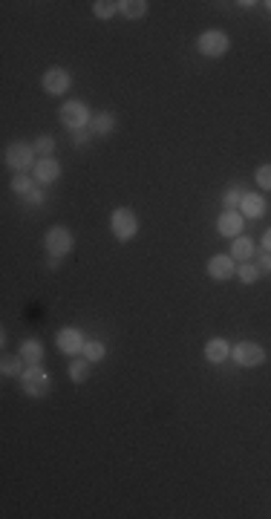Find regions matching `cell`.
Wrapping results in <instances>:
<instances>
[{"instance_id": "1", "label": "cell", "mask_w": 271, "mask_h": 519, "mask_svg": "<svg viewBox=\"0 0 271 519\" xmlns=\"http://www.w3.org/2000/svg\"><path fill=\"white\" fill-rule=\"evenodd\" d=\"M110 231L113 237H116L119 243H130L139 237V217L133 208H127V205H119V208H113L110 211Z\"/></svg>"}, {"instance_id": "2", "label": "cell", "mask_w": 271, "mask_h": 519, "mask_svg": "<svg viewBox=\"0 0 271 519\" xmlns=\"http://www.w3.org/2000/svg\"><path fill=\"white\" fill-rule=\"evenodd\" d=\"M38 153H35V145H30V142H12L6 150H3V162H6V167L12 173H30L32 167H35V159Z\"/></svg>"}, {"instance_id": "3", "label": "cell", "mask_w": 271, "mask_h": 519, "mask_svg": "<svg viewBox=\"0 0 271 519\" xmlns=\"http://www.w3.org/2000/svg\"><path fill=\"white\" fill-rule=\"evenodd\" d=\"M18 381H21V389L30 398H47L49 389H52V375L44 370V363H40V367H26Z\"/></svg>"}, {"instance_id": "4", "label": "cell", "mask_w": 271, "mask_h": 519, "mask_svg": "<svg viewBox=\"0 0 271 519\" xmlns=\"http://www.w3.org/2000/svg\"><path fill=\"white\" fill-rule=\"evenodd\" d=\"M93 110L84 104V101H64L61 107H58V119H61V124L69 130V133H75V130H84V128H90V121H93Z\"/></svg>"}, {"instance_id": "5", "label": "cell", "mask_w": 271, "mask_h": 519, "mask_svg": "<svg viewBox=\"0 0 271 519\" xmlns=\"http://www.w3.org/2000/svg\"><path fill=\"white\" fill-rule=\"evenodd\" d=\"M44 248L49 257H69L75 248V237L67 226H52L47 234H44Z\"/></svg>"}, {"instance_id": "6", "label": "cell", "mask_w": 271, "mask_h": 519, "mask_svg": "<svg viewBox=\"0 0 271 519\" xmlns=\"http://www.w3.org/2000/svg\"><path fill=\"white\" fill-rule=\"evenodd\" d=\"M228 49H231V38L222 29H205L196 38V52L205 55V58H222Z\"/></svg>"}, {"instance_id": "7", "label": "cell", "mask_w": 271, "mask_h": 519, "mask_svg": "<svg viewBox=\"0 0 271 519\" xmlns=\"http://www.w3.org/2000/svg\"><path fill=\"white\" fill-rule=\"evenodd\" d=\"M231 361L242 370H254V367H263L266 363V349L254 341H239L231 346Z\"/></svg>"}, {"instance_id": "8", "label": "cell", "mask_w": 271, "mask_h": 519, "mask_svg": "<svg viewBox=\"0 0 271 519\" xmlns=\"http://www.w3.org/2000/svg\"><path fill=\"white\" fill-rule=\"evenodd\" d=\"M40 87H44L47 95H64L73 87V73L64 67H49L44 75H40Z\"/></svg>"}, {"instance_id": "9", "label": "cell", "mask_w": 271, "mask_h": 519, "mask_svg": "<svg viewBox=\"0 0 271 519\" xmlns=\"http://www.w3.org/2000/svg\"><path fill=\"white\" fill-rule=\"evenodd\" d=\"M55 346H58V352L69 355V358H78L84 352V346H87V338H84V332L75 329V326H64L55 335Z\"/></svg>"}, {"instance_id": "10", "label": "cell", "mask_w": 271, "mask_h": 519, "mask_svg": "<svg viewBox=\"0 0 271 519\" xmlns=\"http://www.w3.org/2000/svg\"><path fill=\"white\" fill-rule=\"evenodd\" d=\"M205 271L211 280H217V283H228L231 277H237V260L231 254H213L205 265Z\"/></svg>"}, {"instance_id": "11", "label": "cell", "mask_w": 271, "mask_h": 519, "mask_svg": "<svg viewBox=\"0 0 271 519\" xmlns=\"http://www.w3.org/2000/svg\"><path fill=\"white\" fill-rule=\"evenodd\" d=\"M32 176H35V182H38L40 188H44V185H55V182L61 179V165H58V159H55V156L38 159L35 167H32Z\"/></svg>"}, {"instance_id": "12", "label": "cell", "mask_w": 271, "mask_h": 519, "mask_svg": "<svg viewBox=\"0 0 271 519\" xmlns=\"http://www.w3.org/2000/svg\"><path fill=\"white\" fill-rule=\"evenodd\" d=\"M242 228H246V217H242L239 211H222L217 217V234L220 237H228V240H234V237L242 234Z\"/></svg>"}, {"instance_id": "13", "label": "cell", "mask_w": 271, "mask_h": 519, "mask_svg": "<svg viewBox=\"0 0 271 519\" xmlns=\"http://www.w3.org/2000/svg\"><path fill=\"white\" fill-rule=\"evenodd\" d=\"M266 211H268L266 196H263V193H248V191H246V196H242V202H239V214L248 217V219H260Z\"/></svg>"}, {"instance_id": "14", "label": "cell", "mask_w": 271, "mask_h": 519, "mask_svg": "<svg viewBox=\"0 0 271 519\" xmlns=\"http://www.w3.org/2000/svg\"><path fill=\"white\" fill-rule=\"evenodd\" d=\"M202 355L208 363H225L228 358H231V343H228L225 338H211L202 349Z\"/></svg>"}, {"instance_id": "15", "label": "cell", "mask_w": 271, "mask_h": 519, "mask_svg": "<svg viewBox=\"0 0 271 519\" xmlns=\"http://www.w3.org/2000/svg\"><path fill=\"white\" fill-rule=\"evenodd\" d=\"M18 355L26 361V367H40L47 352H44V343H40L38 338H26L21 343V349H18Z\"/></svg>"}, {"instance_id": "16", "label": "cell", "mask_w": 271, "mask_h": 519, "mask_svg": "<svg viewBox=\"0 0 271 519\" xmlns=\"http://www.w3.org/2000/svg\"><path fill=\"white\" fill-rule=\"evenodd\" d=\"M228 254H231L237 263H251L254 260V254H257V245H254V240L251 237H234L231 240V251H228Z\"/></svg>"}, {"instance_id": "17", "label": "cell", "mask_w": 271, "mask_h": 519, "mask_svg": "<svg viewBox=\"0 0 271 519\" xmlns=\"http://www.w3.org/2000/svg\"><path fill=\"white\" fill-rule=\"evenodd\" d=\"M67 375H69V381H73V384H87V381H90V375H93V363H90L87 358H84V355H78V358L69 361Z\"/></svg>"}, {"instance_id": "18", "label": "cell", "mask_w": 271, "mask_h": 519, "mask_svg": "<svg viewBox=\"0 0 271 519\" xmlns=\"http://www.w3.org/2000/svg\"><path fill=\"white\" fill-rule=\"evenodd\" d=\"M90 130L95 136H110L113 130H116V113H110V110H98V113L93 116V121H90Z\"/></svg>"}, {"instance_id": "19", "label": "cell", "mask_w": 271, "mask_h": 519, "mask_svg": "<svg viewBox=\"0 0 271 519\" xmlns=\"http://www.w3.org/2000/svg\"><path fill=\"white\" fill-rule=\"evenodd\" d=\"M119 15L127 21H139L148 15V0H119Z\"/></svg>"}, {"instance_id": "20", "label": "cell", "mask_w": 271, "mask_h": 519, "mask_svg": "<svg viewBox=\"0 0 271 519\" xmlns=\"http://www.w3.org/2000/svg\"><path fill=\"white\" fill-rule=\"evenodd\" d=\"M26 370V361L21 355H3V361H0V375L3 378H21Z\"/></svg>"}, {"instance_id": "21", "label": "cell", "mask_w": 271, "mask_h": 519, "mask_svg": "<svg viewBox=\"0 0 271 519\" xmlns=\"http://www.w3.org/2000/svg\"><path fill=\"white\" fill-rule=\"evenodd\" d=\"M9 188L15 191V196H21V200H23L26 193H32L38 188V182H35L32 173H15V176H12V185Z\"/></svg>"}, {"instance_id": "22", "label": "cell", "mask_w": 271, "mask_h": 519, "mask_svg": "<svg viewBox=\"0 0 271 519\" xmlns=\"http://www.w3.org/2000/svg\"><path fill=\"white\" fill-rule=\"evenodd\" d=\"M93 15L98 21H110L113 15H119V0H95V3H93Z\"/></svg>"}, {"instance_id": "23", "label": "cell", "mask_w": 271, "mask_h": 519, "mask_svg": "<svg viewBox=\"0 0 271 519\" xmlns=\"http://www.w3.org/2000/svg\"><path fill=\"white\" fill-rule=\"evenodd\" d=\"M237 277H239L246 286H254L257 280L263 277V271L257 269V263H237Z\"/></svg>"}, {"instance_id": "24", "label": "cell", "mask_w": 271, "mask_h": 519, "mask_svg": "<svg viewBox=\"0 0 271 519\" xmlns=\"http://www.w3.org/2000/svg\"><path fill=\"white\" fill-rule=\"evenodd\" d=\"M81 355L87 358L90 363H102L107 358V346H104V341H87V346H84Z\"/></svg>"}, {"instance_id": "25", "label": "cell", "mask_w": 271, "mask_h": 519, "mask_svg": "<svg viewBox=\"0 0 271 519\" xmlns=\"http://www.w3.org/2000/svg\"><path fill=\"white\" fill-rule=\"evenodd\" d=\"M242 196H246V191H242L239 185H231V188H228V191L222 193V205H225V211H239Z\"/></svg>"}, {"instance_id": "26", "label": "cell", "mask_w": 271, "mask_h": 519, "mask_svg": "<svg viewBox=\"0 0 271 519\" xmlns=\"http://www.w3.org/2000/svg\"><path fill=\"white\" fill-rule=\"evenodd\" d=\"M35 153H38V156L40 159H44V156H52V153H55V138L49 136V133H44V136H38L35 138Z\"/></svg>"}, {"instance_id": "27", "label": "cell", "mask_w": 271, "mask_h": 519, "mask_svg": "<svg viewBox=\"0 0 271 519\" xmlns=\"http://www.w3.org/2000/svg\"><path fill=\"white\" fill-rule=\"evenodd\" d=\"M254 182H257V188H260V191H271V162H266V165L257 167Z\"/></svg>"}, {"instance_id": "28", "label": "cell", "mask_w": 271, "mask_h": 519, "mask_svg": "<svg viewBox=\"0 0 271 519\" xmlns=\"http://www.w3.org/2000/svg\"><path fill=\"white\" fill-rule=\"evenodd\" d=\"M93 136H95V133H93L90 128L69 133V138H73V145H75V147H90V145H93Z\"/></svg>"}, {"instance_id": "29", "label": "cell", "mask_w": 271, "mask_h": 519, "mask_svg": "<svg viewBox=\"0 0 271 519\" xmlns=\"http://www.w3.org/2000/svg\"><path fill=\"white\" fill-rule=\"evenodd\" d=\"M23 202H26V208H40V205L47 202V191H40V185H38L32 193L23 196Z\"/></svg>"}, {"instance_id": "30", "label": "cell", "mask_w": 271, "mask_h": 519, "mask_svg": "<svg viewBox=\"0 0 271 519\" xmlns=\"http://www.w3.org/2000/svg\"><path fill=\"white\" fill-rule=\"evenodd\" d=\"M257 269H260L263 274H271V254L268 251H263V254L257 257Z\"/></svg>"}, {"instance_id": "31", "label": "cell", "mask_w": 271, "mask_h": 519, "mask_svg": "<svg viewBox=\"0 0 271 519\" xmlns=\"http://www.w3.org/2000/svg\"><path fill=\"white\" fill-rule=\"evenodd\" d=\"M260 248H263V251H268V254H271V228H266V234L260 237Z\"/></svg>"}, {"instance_id": "32", "label": "cell", "mask_w": 271, "mask_h": 519, "mask_svg": "<svg viewBox=\"0 0 271 519\" xmlns=\"http://www.w3.org/2000/svg\"><path fill=\"white\" fill-rule=\"evenodd\" d=\"M47 265H49V269H58V265H61V257H47Z\"/></svg>"}, {"instance_id": "33", "label": "cell", "mask_w": 271, "mask_h": 519, "mask_svg": "<svg viewBox=\"0 0 271 519\" xmlns=\"http://www.w3.org/2000/svg\"><path fill=\"white\" fill-rule=\"evenodd\" d=\"M237 6H242V9H254L257 3H254V0H239V3Z\"/></svg>"}, {"instance_id": "34", "label": "cell", "mask_w": 271, "mask_h": 519, "mask_svg": "<svg viewBox=\"0 0 271 519\" xmlns=\"http://www.w3.org/2000/svg\"><path fill=\"white\" fill-rule=\"evenodd\" d=\"M6 343H9V335H6V329H3V332H0V346L6 349Z\"/></svg>"}, {"instance_id": "35", "label": "cell", "mask_w": 271, "mask_h": 519, "mask_svg": "<svg viewBox=\"0 0 271 519\" xmlns=\"http://www.w3.org/2000/svg\"><path fill=\"white\" fill-rule=\"evenodd\" d=\"M266 9H268V12H271V0H268V3H266Z\"/></svg>"}]
</instances>
